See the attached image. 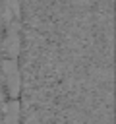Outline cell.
<instances>
[{
	"mask_svg": "<svg viewBox=\"0 0 116 124\" xmlns=\"http://www.w3.org/2000/svg\"><path fill=\"white\" fill-rule=\"evenodd\" d=\"M4 124H17V103H12L8 108V114L4 118Z\"/></svg>",
	"mask_w": 116,
	"mask_h": 124,
	"instance_id": "obj_1",
	"label": "cell"
}]
</instances>
